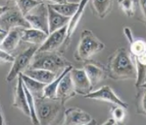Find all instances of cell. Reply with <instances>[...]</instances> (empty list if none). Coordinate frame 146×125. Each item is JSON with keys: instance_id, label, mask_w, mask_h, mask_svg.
Returning <instances> with one entry per match:
<instances>
[{"instance_id": "cell-1", "label": "cell", "mask_w": 146, "mask_h": 125, "mask_svg": "<svg viewBox=\"0 0 146 125\" xmlns=\"http://www.w3.org/2000/svg\"><path fill=\"white\" fill-rule=\"evenodd\" d=\"M106 70L108 78L115 81L136 79L137 77L133 59L125 47L117 49L108 57Z\"/></svg>"}, {"instance_id": "cell-2", "label": "cell", "mask_w": 146, "mask_h": 125, "mask_svg": "<svg viewBox=\"0 0 146 125\" xmlns=\"http://www.w3.org/2000/svg\"><path fill=\"white\" fill-rule=\"evenodd\" d=\"M69 66H72L71 62L57 51L36 52L29 68L47 70L59 75Z\"/></svg>"}, {"instance_id": "cell-3", "label": "cell", "mask_w": 146, "mask_h": 125, "mask_svg": "<svg viewBox=\"0 0 146 125\" xmlns=\"http://www.w3.org/2000/svg\"><path fill=\"white\" fill-rule=\"evenodd\" d=\"M35 111L39 124L50 125L54 124L55 120L64 112L65 104L57 98L39 97L35 98Z\"/></svg>"}, {"instance_id": "cell-4", "label": "cell", "mask_w": 146, "mask_h": 125, "mask_svg": "<svg viewBox=\"0 0 146 125\" xmlns=\"http://www.w3.org/2000/svg\"><path fill=\"white\" fill-rule=\"evenodd\" d=\"M105 44L90 30H83L80 35L78 46L74 54L79 62H87L96 54L105 49Z\"/></svg>"}, {"instance_id": "cell-5", "label": "cell", "mask_w": 146, "mask_h": 125, "mask_svg": "<svg viewBox=\"0 0 146 125\" xmlns=\"http://www.w3.org/2000/svg\"><path fill=\"white\" fill-rule=\"evenodd\" d=\"M8 2L9 8L3 15L0 16V27L4 31H8L10 29L15 28H29L30 25L26 20L25 16L20 11L16 3L13 0Z\"/></svg>"}, {"instance_id": "cell-6", "label": "cell", "mask_w": 146, "mask_h": 125, "mask_svg": "<svg viewBox=\"0 0 146 125\" xmlns=\"http://www.w3.org/2000/svg\"><path fill=\"white\" fill-rule=\"evenodd\" d=\"M38 45H32V46L27 48L25 51H23L22 53H21L18 56L15 57L14 61L12 63L13 65L7 76L6 80L7 82L13 81L21 73H23L29 68L35 53L38 50Z\"/></svg>"}, {"instance_id": "cell-7", "label": "cell", "mask_w": 146, "mask_h": 125, "mask_svg": "<svg viewBox=\"0 0 146 125\" xmlns=\"http://www.w3.org/2000/svg\"><path fill=\"white\" fill-rule=\"evenodd\" d=\"M25 17L31 28L41 30L49 34L48 4L42 2L32 9Z\"/></svg>"}, {"instance_id": "cell-8", "label": "cell", "mask_w": 146, "mask_h": 125, "mask_svg": "<svg viewBox=\"0 0 146 125\" xmlns=\"http://www.w3.org/2000/svg\"><path fill=\"white\" fill-rule=\"evenodd\" d=\"M62 124L64 125H90L97 124V122L88 113L77 107H72L64 110Z\"/></svg>"}, {"instance_id": "cell-9", "label": "cell", "mask_w": 146, "mask_h": 125, "mask_svg": "<svg viewBox=\"0 0 146 125\" xmlns=\"http://www.w3.org/2000/svg\"><path fill=\"white\" fill-rule=\"evenodd\" d=\"M84 98L112 103L114 105L122 106L126 109L128 108V104L125 103L123 100L121 99L114 91L111 89V88L109 87L108 85H104L99 89L94 91H91L90 93L84 95Z\"/></svg>"}, {"instance_id": "cell-10", "label": "cell", "mask_w": 146, "mask_h": 125, "mask_svg": "<svg viewBox=\"0 0 146 125\" xmlns=\"http://www.w3.org/2000/svg\"><path fill=\"white\" fill-rule=\"evenodd\" d=\"M67 26L48 34L47 38L38 48L37 52H55L60 53L61 47L66 39Z\"/></svg>"}, {"instance_id": "cell-11", "label": "cell", "mask_w": 146, "mask_h": 125, "mask_svg": "<svg viewBox=\"0 0 146 125\" xmlns=\"http://www.w3.org/2000/svg\"><path fill=\"white\" fill-rule=\"evenodd\" d=\"M70 74L76 94L84 96L92 91L94 88L83 69L72 67L70 70Z\"/></svg>"}, {"instance_id": "cell-12", "label": "cell", "mask_w": 146, "mask_h": 125, "mask_svg": "<svg viewBox=\"0 0 146 125\" xmlns=\"http://www.w3.org/2000/svg\"><path fill=\"white\" fill-rule=\"evenodd\" d=\"M89 1L90 0H80V6H79V8L76 10V12L70 17L69 21L67 24L66 39H65V41L64 43L63 46L61 47V49H61L60 50V53L63 54L64 52L65 51V49L69 45L72 37L73 34L75 33L76 30L79 23L81 20V18H82V16L83 15V12L86 9V6L89 3Z\"/></svg>"}, {"instance_id": "cell-13", "label": "cell", "mask_w": 146, "mask_h": 125, "mask_svg": "<svg viewBox=\"0 0 146 125\" xmlns=\"http://www.w3.org/2000/svg\"><path fill=\"white\" fill-rule=\"evenodd\" d=\"M83 69L86 72L93 88L97 86L99 83L104 81L108 77L107 70L104 66L98 63L87 61L84 63Z\"/></svg>"}, {"instance_id": "cell-14", "label": "cell", "mask_w": 146, "mask_h": 125, "mask_svg": "<svg viewBox=\"0 0 146 125\" xmlns=\"http://www.w3.org/2000/svg\"><path fill=\"white\" fill-rule=\"evenodd\" d=\"M13 106L14 108L21 110L25 115L30 116V111L27 103L26 94L24 88V83L21 74L17 78V84L14 90Z\"/></svg>"}, {"instance_id": "cell-15", "label": "cell", "mask_w": 146, "mask_h": 125, "mask_svg": "<svg viewBox=\"0 0 146 125\" xmlns=\"http://www.w3.org/2000/svg\"><path fill=\"white\" fill-rule=\"evenodd\" d=\"M76 95V92L74 88L72 80L71 78L70 71L64 74L60 80V84L56 92V98L62 101L64 104L71 99L72 98Z\"/></svg>"}, {"instance_id": "cell-16", "label": "cell", "mask_w": 146, "mask_h": 125, "mask_svg": "<svg viewBox=\"0 0 146 125\" xmlns=\"http://www.w3.org/2000/svg\"><path fill=\"white\" fill-rule=\"evenodd\" d=\"M23 29L21 28H15L7 31V34L4 38L3 43L0 45L1 49L7 53H12L16 49L19 43L21 41L23 34Z\"/></svg>"}, {"instance_id": "cell-17", "label": "cell", "mask_w": 146, "mask_h": 125, "mask_svg": "<svg viewBox=\"0 0 146 125\" xmlns=\"http://www.w3.org/2000/svg\"><path fill=\"white\" fill-rule=\"evenodd\" d=\"M70 17L60 14L55 11L48 4V28L49 34L59 30L64 26H67L69 21Z\"/></svg>"}, {"instance_id": "cell-18", "label": "cell", "mask_w": 146, "mask_h": 125, "mask_svg": "<svg viewBox=\"0 0 146 125\" xmlns=\"http://www.w3.org/2000/svg\"><path fill=\"white\" fill-rule=\"evenodd\" d=\"M47 36L48 34L41 30L32 28H24L21 41L32 44L33 45L39 46L43 43V41L46 40Z\"/></svg>"}, {"instance_id": "cell-19", "label": "cell", "mask_w": 146, "mask_h": 125, "mask_svg": "<svg viewBox=\"0 0 146 125\" xmlns=\"http://www.w3.org/2000/svg\"><path fill=\"white\" fill-rule=\"evenodd\" d=\"M125 36L130 43V53L132 56H139L146 52V41L142 39H135L130 28H124Z\"/></svg>"}, {"instance_id": "cell-20", "label": "cell", "mask_w": 146, "mask_h": 125, "mask_svg": "<svg viewBox=\"0 0 146 125\" xmlns=\"http://www.w3.org/2000/svg\"><path fill=\"white\" fill-rule=\"evenodd\" d=\"M136 67V88H140L146 82V52L139 56H132Z\"/></svg>"}, {"instance_id": "cell-21", "label": "cell", "mask_w": 146, "mask_h": 125, "mask_svg": "<svg viewBox=\"0 0 146 125\" xmlns=\"http://www.w3.org/2000/svg\"><path fill=\"white\" fill-rule=\"evenodd\" d=\"M22 74L46 84L52 82L58 76L55 73L49 71L47 70H43V69L28 68L23 72Z\"/></svg>"}, {"instance_id": "cell-22", "label": "cell", "mask_w": 146, "mask_h": 125, "mask_svg": "<svg viewBox=\"0 0 146 125\" xmlns=\"http://www.w3.org/2000/svg\"><path fill=\"white\" fill-rule=\"evenodd\" d=\"M93 13L99 19H104L111 12L114 0H90Z\"/></svg>"}, {"instance_id": "cell-23", "label": "cell", "mask_w": 146, "mask_h": 125, "mask_svg": "<svg viewBox=\"0 0 146 125\" xmlns=\"http://www.w3.org/2000/svg\"><path fill=\"white\" fill-rule=\"evenodd\" d=\"M21 75L23 83L25 84V86L29 89V91L32 94V95L35 99L43 96V91L46 84L36 81L22 73H21Z\"/></svg>"}, {"instance_id": "cell-24", "label": "cell", "mask_w": 146, "mask_h": 125, "mask_svg": "<svg viewBox=\"0 0 146 125\" xmlns=\"http://www.w3.org/2000/svg\"><path fill=\"white\" fill-rule=\"evenodd\" d=\"M50 6L53 9L59 13L60 14L68 17H71L76 12V10L79 8L80 3H54L50 4Z\"/></svg>"}, {"instance_id": "cell-25", "label": "cell", "mask_w": 146, "mask_h": 125, "mask_svg": "<svg viewBox=\"0 0 146 125\" xmlns=\"http://www.w3.org/2000/svg\"><path fill=\"white\" fill-rule=\"evenodd\" d=\"M72 67V66H69L66 67L57 78L54 79V81L46 84L44 88V91H43V96L46 97V98H52V99L56 98V92H57L58 85L60 84V80L62 79L65 74L71 70V69Z\"/></svg>"}, {"instance_id": "cell-26", "label": "cell", "mask_w": 146, "mask_h": 125, "mask_svg": "<svg viewBox=\"0 0 146 125\" xmlns=\"http://www.w3.org/2000/svg\"><path fill=\"white\" fill-rule=\"evenodd\" d=\"M136 109L138 114L146 116V88H138L136 95Z\"/></svg>"}, {"instance_id": "cell-27", "label": "cell", "mask_w": 146, "mask_h": 125, "mask_svg": "<svg viewBox=\"0 0 146 125\" xmlns=\"http://www.w3.org/2000/svg\"><path fill=\"white\" fill-rule=\"evenodd\" d=\"M42 2V0H15L16 5L25 16Z\"/></svg>"}, {"instance_id": "cell-28", "label": "cell", "mask_w": 146, "mask_h": 125, "mask_svg": "<svg viewBox=\"0 0 146 125\" xmlns=\"http://www.w3.org/2000/svg\"><path fill=\"white\" fill-rule=\"evenodd\" d=\"M118 5L121 10L129 17L135 15L136 7L138 6L135 0H118Z\"/></svg>"}, {"instance_id": "cell-29", "label": "cell", "mask_w": 146, "mask_h": 125, "mask_svg": "<svg viewBox=\"0 0 146 125\" xmlns=\"http://www.w3.org/2000/svg\"><path fill=\"white\" fill-rule=\"evenodd\" d=\"M24 88L26 94V98H27V103L29 106V111H30V118L32 120L33 124H39V122L36 116V111H35V98L32 95V94L29 91V90L25 86L24 84Z\"/></svg>"}, {"instance_id": "cell-30", "label": "cell", "mask_w": 146, "mask_h": 125, "mask_svg": "<svg viewBox=\"0 0 146 125\" xmlns=\"http://www.w3.org/2000/svg\"><path fill=\"white\" fill-rule=\"evenodd\" d=\"M125 109H124L123 107L117 106V105H115L114 106L111 107V117L114 119L117 124L122 123L124 120L125 116H126V111H125Z\"/></svg>"}, {"instance_id": "cell-31", "label": "cell", "mask_w": 146, "mask_h": 125, "mask_svg": "<svg viewBox=\"0 0 146 125\" xmlns=\"http://www.w3.org/2000/svg\"><path fill=\"white\" fill-rule=\"evenodd\" d=\"M15 57L0 49V63H13Z\"/></svg>"}, {"instance_id": "cell-32", "label": "cell", "mask_w": 146, "mask_h": 125, "mask_svg": "<svg viewBox=\"0 0 146 125\" xmlns=\"http://www.w3.org/2000/svg\"><path fill=\"white\" fill-rule=\"evenodd\" d=\"M138 6L140 7L141 12L142 14L143 23L146 26V0H137Z\"/></svg>"}, {"instance_id": "cell-33", "label": "cell", "mask_w": 146, "mask_h": 125, "mask_svg": "<svg viewBox=\"0 0 146 125\" xmlns=\"http://www.w3.org/2000/svg\"><path fill=\"white\" fill-rule=\"evenodd\" d=\"M117 124V123L115 122V120L114 119H113V118H112V117H111V118L108 119V120H107V121L104 122V123H103L102 124L112 125V124Z\"/></svg>"}, {"instance_id": "cell-34", "label": "cell", "mask_w": 146, "mask_h": 125, "mask_svg": "<svg viewBox=\"0 0 146 125\" xmlns=\"http://www.w3.org/2000/svg\"><path fill=\"white\" fill-rule=\"evenodd\" d=\"M5 124V119L3 116V109L2 106L0 105V125Z\"/></svg>"}, {"instance_id": "cell-35", "label": "cell", "mask_w": 146, "mask_h": 125, "mask_svg": "<svg viewBox=\"0 0 146 125\" xmlns=\"http://www.w3.org/2000/svg\"><path fill=\"white\" fill-rule=\"evenodd\" d=\"M8 8H9V5H8V3H7L6 6H0V16L3 14L4 13L7 11V9H8Z\"/></svg>"}, {"instance_id": "cell-36", "label": "cell", "mask_w": 146, "mask_h": 125, "mask_svg": "<svg viewBox=\"0 0 146 125\" xmlns=\"http://www.w3.org/2000/svg\"><path fill=\"white\" fill-rule=\"evenodd\" d=\"M7 34V31H0V45H1V44L3 43V41L4 38L6 37V35Z\"/></svg>"}, {"instance_id": "cell-37", "label": "cell", "mask_w": 146, "mask_h": 125, "mask_svg": "<svg viewBox=\"0 0 146 125\" xmlns=\"http://www.w3.org/2000/svg\"><path fill=\"white\" fill-rule=\"evenodd\" d=\"M45 1H48L50 2V4H54V3H64V0H45Z\"/></svg>"}, {"instance_id": "cell-38", "label": "cell", "mask_w": 146, "mask_h": 125, "mask_svg": "<svg viewBox=\"0 0 146 125\" xmlns=\"http://www.w3.org/2000/svg\"><path fill=\"white\" fill-rule=\"evenodd\" d=\"M141 87H142V88H146V82L145 83H144V84H142V85H141ZM140 87V88H141Z\"/></svg>"}, {"instance_id": "cell-39", "label": "cell", "mask_w": 146, "mask_h": 125, "mask_svg": "<svg viewBox=\"0 0 146 125\" xmlns=\"http://www.w3.org/2000/svg\"><path fill=\"white\" fill-rule=\"evenodd\" d=\"M4 30H3V29H2V28H1V27H0V31H3Z\"/></svg>"}, {"instance_id": "cell-40", "label": "cell", "mask_w": 146, "mask_h": 125, "mask_svg": "<svg viewBox=\"0 0 146 125\" xmlns=\"http://www.w3.org/2000/svg\"><path fill=\"white\" fill-rule=\"evenodd\" d=\"M68 2V0H64V3H67Z\"/></svg>"}, {"instance_id": "cell-41", "label": "cell", "mask_w": 146, "mask_h": 125, "mask_svg": "<svg viewBox=\"0 0 146 125\" xmlns=\"http://www.w3.org/2000/svg\"><path fill=\"white\" fill-rule=\"evenodd\" d=\"M135 1H136L137 3V4H138V2H137V0H135Z\"/></svg>"}, {"instance_id": "cell-42", "label": "cell", "mask_w": 146, "mask_h": 125, "mask_svg": "<svg viewBox=\"0 0 146 125\" xmlns=\"http://www.w3.org/2000/svg\"><path fill=\"white\" fill-rule=\"evenodd\" d=\"M13 1H15V0H13Z\"/></svg>"}]
</instances>
